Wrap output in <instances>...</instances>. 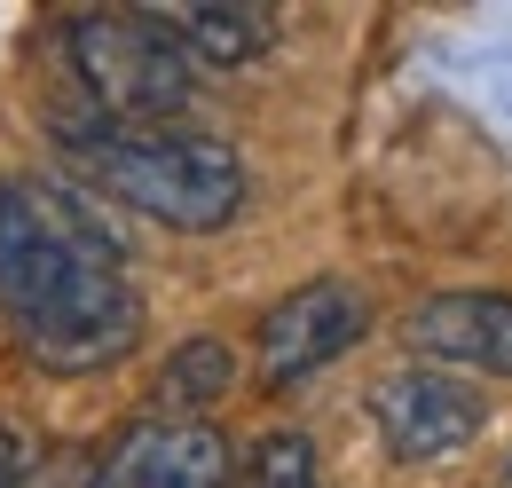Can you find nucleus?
<instances>
[{
  "instance_id": "obj_1",
  "label": "nucleus",
  "mask_w": 512,
  "mask_h": 488,
  "mask_svg": "<svg viewBox=\"0 0 512 488\" xmlns=\"http://www.w3.org/2000/svg\"><path fill=\"white\" fill-rule=\"evenodd\" d=\"M0 307L40 370H103L142 339V292L103 213L64 182H0Z\"/></svg>"
},
{
  "instance_id": "obj_2",
  "label": "nucleus",
  "mask_w": 512,
  "mask_h": 488,
  "mask_svg": "<svg viewBox=\"0 0 512 488\" xmlns=\"http://www.w3.org/2000/svg\"><path fill=\"white\" fill-rule=\"evenodd\" d=\"M95 174L103 189L182 229V237H213L245 213V158L237 142L221 134H197V126H134V134H103L95 142Z\"/></svg>"
},
{
  "instance_id": "obj_3",
  "label": "nucleus",
  "mask_w": 512,
  "mask_h": 488,
  "mask_svg": "<svg viewBox=\"0 0 512 488\" xmlns=\"http://www.w3.org/2000/svg\"><path fill=\"white\" fill-rule=\"evenodd\" d=\"M64 48L111 119L166 126L174 111H190V56L174 48L158 8H87L64 24Z\"/></svg>"
},
{
  "instance_id": "obj_4",
  "label": "nucleus",
  "mask_w": 512,
  "mask_h": 488,
  "mask_svg": "<svg viewBox=\"0 0 512 488\" xmlns=\"http://www.w3.org/2000/svg\"><path fill=\"white\" fill-rule=\"evenodd\" d=\"M371 418H379L386 449H394L402 465H442V457H457V449L481 441L489 402H481L473 386L442 378V370L410 363V370H386L379 386H371Z\"/></svg>"
},
{
  "instance_id": "obj_5",
  "label": "nucleus",
  "mask_w": 512,
  "mask_h": 488,
  "mask_svg": "<svg viewBox=\"0 0 512 488\" xmlns=\"http://www.w3.org/2000/svg\"><path fill=\"white\" fill-rule=\"evenodd\" d=\"M363 323H371V307H363L355 284H339V276L300 284L292 300H276L260 315V386L284 394V386L316 378L323 363H339V355L363 339Z\"/></svg>"
},
{
  "instance_id": "obj_6",
  "label": "nucleus",
  "mask_w": 512,
  "mask_h": 488,
  "mask_svg": "<svg viewBox=\"0 0 512 488\" xmlns=\"http://www.w3.org/2000/svg\"><path fill=\"white\" fill-rule=\"evenodd\" d=\"M402 339L418 363L512 378V292H434L402 315Z\"/></svg>"
},
{
  "instance_id": "obj_7",
  "label": "nucleus",
  "mask_w": 512,
  "mask_h": 488,
  "mask_svg": "<svg viewBox=\"0 0 512 488\" xmlns=\"http://www.w3.org/2000/svg\"><path fill=\"white\" fill-rule=\"evenodd\" d=\"M229 441L213 426H197V418H182V426H150L134 433V481L127 488H229Z\"/></svg>"
},
{
  "instance_id": "obj_8",
  "label": "nucleus",
  "mask_w": 512,
  "mask_h": 488,
  "mask_svg": "<svg viewBox=\"0 0 512 488\" xmlns=\"http://www.w3.org/2000/svg\"><path fill=\"white\" fill-rule=\"evenodd\" d=\"M158 16H174L166 32H174V48L197 63H213V71H237V63H253L268 48V8L260 0H190V8H158Z\"/></svg>"
},
{
  "instance_id": "obj_9",
  "label": "nucleus",
  "mask_w": 512,
  "mask_h": 488,
  "mask_svg": "<svg viewBox=\"0 0 512 488\" xmlns=\"http://www.w3.org/2000/svg\"><path fill=\"white\" fill-rule=\"evenodd\" d=\"M229 386H237V355H229V339H213V331H190V339L166 355L158 402H166V410H213Z\"/></svg>"
},
{
  "instance_id": "obj_10",
  "label": "nucleus",
  "mask_w": 512,
  "mask_h": 488,
  "mask_svg": "<svg viewBox=\"0 0 512 488\" xmlns=\"http://www.w3.org/2000/svg\"><path fill=\"white\" fill-rule=\"evenodd\" d=\"M253 488H316V441L308 433H268L253 449Z\"/></svg>"
},
{
  "instance_id": "obj_11",
  "label": "nucleus",
  "mask_w": 512,
  "mask_h": 488,
  "mask_svg": "<svg viewBox=\"0 0 512 488\" xmlns=\"http://www.w3.org/2000/svg\"><path fill=\"white\" fill-rule=\"evenodd\" d=\"M24 465H32V441H24V426H8V418H0V488L24 481Z\"/></svg>"
}]
</instances>
